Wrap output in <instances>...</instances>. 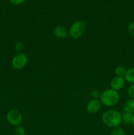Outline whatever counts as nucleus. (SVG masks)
<instances>
[{"mask_svg":"<svg viewBox=\"0 0 134 135\" xmlns=\"http://www.w3.org/2000/svg\"><path fill=\"white\" fill-rule=\"evenodd\" d=\"M102 121L104 125L110 128L119 127L122 123V114L116 109H109L102 115Z\"/></svg>","mask_w":134,"mask_h":135,"instance_id":"nucleus-1","label":"nucleus"},{"mask_svg":"<svg viewBox=\"0 0 134 135\" xmlns=\"http://www.w3.org/2000/svg\"><path fill=\"white\" fill-rule=\"evenodd\" d=\"M99 98L100 102L102 105L106 107H112L118 102L120 95L118 91L110 88L104 90L101 94Z\"/></svg>","mask_w":134,"mask_h":135,"instance_id":"nucleus-2","label":"nucleus"},{"mask_svg":"<svg viewBox=\"0 0 134 135\" xmlns=\"http://www.w3.org/2000/svg\"><path fill=\"white\" fill-rule=\"evenodd\" d=\"M86 30L85 24L81 21H78L74 22L68 30V35L73 39L81 38Z\"/></svg>","mask_w":134,"mask_h":135,"instance_id":"nucleus-3","label":"nucleus"},{"mask_svg":"<svg viewBox=\"0 0 134 135\" xmlns=\"http://www.w3.org/2000/svg\"><path fill=\"white\" fill-rule=\"evenodd\" d=\"M7 121L9 125L17 127L20 125L22 121V115L20 111L16 109H12L7 112L6 115Z\"/></svg>","mask_w":134,"mask_h":135,"instance_id":"nucleus-4","label":"nucleus"},{"mask_svg":"<svg viewBox=\"0 0 134 135\" xmlns=\"http://www.w3.org/2000/svg\"><path fill=\"white\" fill-rule=\"evenodd\" d=\"M28 63V57L26 54L21 53L16 55L12 59V67L15 70H21Z\"/></svg>","mask_w":134,"mask_h":135,"instance_id":"nucleus-5","label":"nucleus"},{"mask_svg":"<svg viewBox=\"0 0 134 135\" xmlns=\"http://www.w3.org/2000/svg\"><path fill=\"white\" fill-rule=\"evenodd\" d=\"M101 102L98 99H93L87 102L86 105V111L90 114H95L100 110Z\"/></svg>","mask_w":134,"mask_h":135,"instance_id":"nucleus-6","label":"nucleus"},{"mask_svg":"<svg viewBox=\"0 0 134 135\" xmlns=\"http://www.w3.org/2000/svg\"><path fill=\"white\" fill-rule=\"evenodd\" d=\"M125 82L126 80L124 77L118 76H114L110 81V88L116 91L120 90L124 86Z\"/></svg>","mask_w":134,"mask_h":135,"instance_id":"nucleus-7","label":"nucleus"},{"mask_svg":"<svg viewBox=\"0 0 134 135\" xmlns=\"http://www.w3.org/2000/svg\"><path fill=\"white\" fill-rule=\"evenodd\" d=\"M53 34L57 38L64 39L68 36V30L64 26H58L54 28Z\"/></svg>","mask_w":134,"mask_h":135,"instance_id":"nucleus-8","label":"nucleus"},{"mask_svg":"<svg viewBox=\"0 0 134 135\" xmlns=\"http://www.w3.org/2000/svg\"><path fill=\"white\" fill-rule=\"evenodd\" d=\"M123 112L134 114V99L130 98L126 100L122 105Z\"/></svg>","mask_w":134,"mask_h":135,"instance_id":"nucleus-9","label":"nucleus"},{"mask_svg":"<svg viewBox=\"0 0 134 135\" xmlns=\"http://www.w3.org/2000/svg\"><path fill=\"white\" fill-rule=\"evenodd\" d=\"M124 79L127 83L131 84H134V67L127 70L124 76Z\"/></svg>","mask_w":134,"mask_h":135,"instance_id":"nucleus-10","label":"nucleus"},{"mask_svg":"<svg viewBox=\"0 0 134 135\" xmlns=\"http://www.w3.org/2000/svg\"><path fill=\"white\" fill-rule=\"evenodd\" d=\"M133 115V114H132V113L123 112V113L122 114V122L124 124H126V125H130V124H131Z\"/></svg>","mask_w":134,"mask_h":135,"instance_id":"nucleus-11","label":"nucleus"},{"mask_svg":"<svg viewBox=\"0 0 134 135\" xmlns=\"http://www.w3.org/2000/svg\"><path fill=\"white\" fill-rule=\"evenodd\" d=\"M126 71H127V70L124 67H123V66H118L114 69V73H115L116 76L124 77Z\"/></svg>","mask_w":134,"mask_h":135,"instance_id":"nucleus-12","label":"nucleus"},{"mask_svg":"<svg viewBox=\"0 0 134 135\" xmlns=\"http://www.w3.org/2000/svg\"><path fill=\"white\" fill-rule=\"evenodd\" d=\"M110 135H126V133L123 129L120 127L113 128L111 131Z\"/></svg>","mask_w":134,"mask_h":135,"instance_id":"nucleus-13","label":"nucleus"},{"mask_svg":"<svg viewBox=\"0 0 134 135\" xmlns=\"http://www.w3.org/2000/svg\"><path fill=\"white\" fill-rule=\"evenodd\" d=\"M14 134L15 135H26V129L24 127L21 125L16 127L14 129Z\"/></svg>","mask_w":134,"mask_h":135,"instance_id":"nucleus-14","label":"nucleus"},{"mask_svg":"<svg viewBox=\"0 0 134 135\" xmlns=\"http://www.w3.org/2000/svg\"><path fill=\"white\" fill-rule=\"evenodd\" d=\"M14 50L18 54H21L24 50V46L22 42H17L14 46Z\"/></svg>","mask_w":134,"mask_h":135,"instance_id":"nucleus-15","label":"nucleus"},{"mask_svg":"<svg viewBox=\"0 0 134 135\" xmlns=\"http://www.w3.org/2000/svg\"><path fill=\"white\" fill-rule=\"evenodd\" d=\"M127 94L130 98L134 99V84H131L127 89Z\"/></svg>","mask_w":134,"mask_h":135,"instance_id":"nucleus-16","label":"nucleus"},{"mask_svg":"<svg viewBox=\"0 0 134 135\" xmlns=\"http://www.w3.org/2000/svg\"><path fill=\"white\" fill-rule=\"evenodd\" d=\"M127 32L130 35L134 36V21H133L129 25L128 27H127Z\"/></svg>","mask_w":134,"mask_h":135,"instance_id":"nucleus-17","label":"nucleus"},{"mask_svg":"<svg viewBox=\"0 0 134 135\" xmlns=\"http://www.w3.org/2000/svg\"><path fill=\"white\" fill-rule=\"evenodd\" d=\"M101 92L99 90H93L91 92V96L93 98V99H98L99 98H100V96H101Z\"/></svg>","mask_w":134,"mask_h":135,"instance_id":"nucleus-18","label":"nucleus"},{"mask_svg":"<svg viewBox=\"0 0 134 135\" xmlns=\"http://www.w3.org/2000/svg\"><path fill=\"white\" fill-rule=\"evenodd\" d=\"M11 3L14 5H19L23 3L25 1V0H9Z\"/></svg>","mask_w":134,"mask_h":135,"instance_id":"nucleus-19","label":"nucleus"},{"mask_svg":"<svg viewBox=\"0 0 134 135\" xmlns=\"http://www.w3.org/2000/svg\"><path fill=\"white\" fill-rule=\"evenodd\" d=\"M131 124L133 125V127H134V114H133V115L132 120H131Z\"/></svg>","mask_w":134,"mask_h":135,"instance_id":"nucleus-20","label":"nucleus"}]
</instances>
